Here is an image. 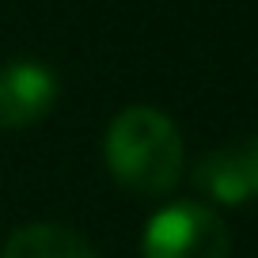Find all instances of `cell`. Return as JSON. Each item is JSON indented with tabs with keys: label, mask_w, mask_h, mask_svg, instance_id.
I'll return each mask as SVG.
<instances>
[{
	"label": "cell",
	"mask_w": 258,
	"mask_h": 258,
	"mask_svg": "<svg viewBox=\"0 0 258 258\" xmlns=\"http://www.w3.org/2000/svg\"><path fill=\"white\" fill-rule=\"evenodd\" d=\"M103 156L110 175L129 194L145 198L175 190L182 175V137L175 121L156 106H125L106 129Z\"/></svg>",
	"instance_id": "cell-1"
},
{
	"label": "cell",
	"mask_w": 258,
	"mask_h": 258,
	"mask_svg": "<svg viewBox=\"0 0 258 258\" xmlns=\"http://www.w3.org/2000/svg\"><path fill=\"white\" fill-rule=\"evenodd\" d=\"M145 258H228L232 235L217 209L198 202H175L160 209L141 239Z\"/></svg>",
	"instance_id": "cell-2"
},
{
	"label": "cell",
	"mask_w": 258,
	"mask_h": 258,
	"mask_svg": "<svg viewBox=\"0 0 258 258\" xmlns=\"http://www.w3.org/2000/svg\"><path fill=\"white\" fill-rule=\"evenodd\" d=\"M61 84L42 61H4L0 64V129L38 125L57 106Z\"/></svg>",
	"instance_id": "cell-3"
},
{
	"label": "cell",
	"mask_w": 258,
	"mask_h": 258,
	"mask_svg": "<svg viewBox=\"0 0 258 258\" xmlns=\"http://www.w3.org/2000/svg\"><path fill=\"white\" fill-rule=\"evenodd\" d=\"M194 186L220 205L258 202V137L205 152L194 163Z\"/></svg>",
	"instance_id": "cell-4"
},
{
	"label": "cell",
	"mask_w": 258,
	"mask_h": 258,
	"mask_svg": "<svg viewBox=\"0 0 258 258\" xmlns=\"http://www.w3.org/2000/svg\"><path fill=\"white\" fill-rule=\"evenodd\" d=\"M0 258H99L95 247L69 224H23L8 235Z\"/></svg>",
	"instance_id": "cell-5"
}]
</instances>
